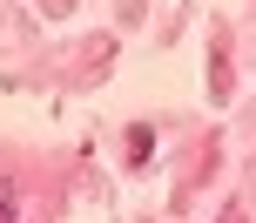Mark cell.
<instances>
[{"mask_svg": "<svg viewBox=\"0 0 256 223\" xmlns=\"http://www.w3.org/2000/svg\"><path fill=\"white\" fill-rule=\"evenodd\" d=\"M148 149H155V129H128V162H148Z\"/></svg>", "mask_w": 256, "mask_h": 223, "instance_id": "obj_1", "label": "cell"}, {"mask_svg": "<svg viewBox=\"0 0 256 223\" xmlns=\"http://www.w3.org/2000/svg\"><path fill=\"white\" fill-rule=\"evenodd\" d=\"M0 223H14V216H7V210H0Z\"/></svg>", "mask_w": 256, "mask_h": 223, "instance_id": "obj_2", "label": "cell"}]
</instances>
